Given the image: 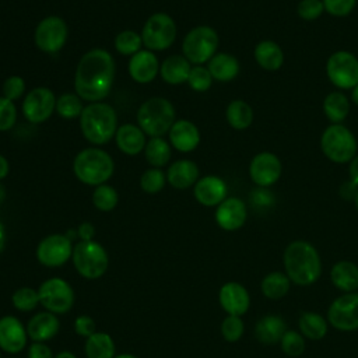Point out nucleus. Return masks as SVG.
Wrapping results in <instances>:
<instances>
[{
  "instance_id": "5",
  "label": "nucleus",
  "mask_w": 358,
  "mask_h": 358,
  "mask_svg": "<svg viewBox=\"0 0 358 358\" xmlns=\"http://www.w3.org/2000/svg\"><path fill=\"white\" fill-rule=\"evenodd\" d=\"M138 127L151 137H159L171 130L175 123V109L165 98H151L145 101L137 112Z\"/></svg>"
},
{
  "instance_id": "6",
  "label": "nucleus",
  "mask_w": 358,
  "mask_h": 358,
  "mask_svg": "<svg viewBox=\"0 0 358 358\" xmlns=\"http://www.w3.org/2000/svg\"><path fill=\"white\" fill-rule=\"evenodd\" d=\"M320 148L324 157L331 162L345 164L357 155L358 144L350 129L341 123H331L322 133Z\"/></svg>"
},
{
  "instance_id": "52",
  "label": "nucleus",
  "mask_w": 358,
  "mask_h": 358,
  "mask_svg": "<svg viewBox=\"0 0 358 358\" xmlns=\"http://www.w3.org/2000/svg\"><path fill=\"white\" fill-rule=\"evenodd\" d=\"M77 235L81 238V241H92V236L95 235V228L91 222H83L77 229Z\"/></svg>"
},
{
  "instance_id": "13",
  "label": "nucleus",
  "mask_w": 358,
  "mask_h": 358,
  "mask_svg": "<svg viewBox=\"0 0 358 358\" xmlns=\"http://www.w3.org/2000/svg\"><path fill=\"white\" fill-rule=\"evenodd\" d=\"M35 45L45 53L59 52L67 39V25L56 15L45 17L35 29Z\"/></svg>"
},
{
  "instance_id": "35",
  "label": "nucleus",
  "mask_w": 358,
  "mask_h": 358,
  "mask_svg": "<svg viewBox=\"0 0 358 358\" xmlns=\"http://www.w3.org/2000/svg\"><path fill=\"white\" fill-rule=\"evenodd\" d=\"M291 280L281 271L267 274L262 281V292L268 299H280L289 291Z\"/></svg>"
},
{
  "instance_id": "18",
  "label": "nucleus",
  "mask_w": 358,
  "mask_h": 358,
  "mask_svg": "<svg viewBox=\"0 0 358 358\" xmlns=\"http://www.w3.org/2000/svg\"><path fill=\"white\" fill-rule=\"evenodd\" d=\"M248 217L245 203L238 197H227L215 210V221L225 231L239 229Z\"/></svg>"
},
{
  "instance_id": "43",
  "label": "nucleus",
  "mask_w": 358,
  "mask_h": 358,
  "mask_svg": "<svg viewBox=\"0 0 358 358\" xmlns=\"http://www.w3.org/2000/svg\"><path fill=\"white\" fill-rule=\"evenodd\" d=\"M165 185V175L157 168L147 169L140 178V186L147 193H157Z\"/></svg>"
},
{
  "instance_id": "49",
  "label": "nucleus",
  "mask_w": 358,
  "mask_h": 358,
  "mask_svg": "<svg viewBox=\"0 0 358 358\" xmlns=\"http://www.w3.org/2000/svg\"><path fill=\"white\" fill-rule=\"evenodd\" d=\"M250 201L255 208L267 210L274 204V196L271 192L267 190V187H259L252 192Z\"/></svg>"
},
{
  "instance_id": "51",
  "label": "nucleus",
  "mask_w": 358,
  "mask_h": 358,
  "mask_svg": "<svg viewBox=\"0 0 358 358\" xmlns=\"http://www.w3.org/2000/svg\"><path fill=\"white\" fill-rule=\"evenodd\" d=\"M28 358H53V354L46 344L34 343L28 348Z\"/></svg>"
},
{
  "instance_id": "46",
  "label": "nucleus",
  "mask_w": 358,
  "mask_h": 358,
  "mask_svg": "<svg viewBox=\"0 0 358 358\" xmlns=\"http://www.w3.org/2000/svg\"><path fill=\"white\" fill-rule=\"evenodd\" d=\"M17 120V109L13 101L0 96V131L10 130Z\"/></svg>"
},
{
  "instance_id": "11",
  "label": "nucleus",
  "mask_w": 358,
  "mask_h": 358,
  "mask_svg": "<svg viewBox=\"0 0 358 358\" xmlns=\"http://www.w3.org/2000/svg\"><path fill=\"white\" fill-rule=\"evenodd\" d=\"M39 302L52 313H67L74 303V291L67 281L59 277L48 278L38 289Z\"/></svg>"
},
{
  "instance_id": "21",
  "label": "nucleus",
  "mask_w": 358,
  "mask_h": 358,
  "mask_svg": "<svg viewBox=\"0 0 358 358\" xmlns=\"http://www.w3.org/2000/svg\"><path fill=\"white\" fill-rule=\"evenodd\" d=\"M159 71L157 56L151 50H140L129 62V73L137 83L145 84L155 78Z\"/></svg>"
},
{
  "instance_id": "39",
  "label": "nucleus",
  "mask_w": 358,
  "mask_h": 358,
  "mask_svg": "<svg viewBox=\"0 0 358 358\" xmlns=\"http://www.w3.org/2000/svg\"><path fill=\"white\" fill-rule=\"evenodd\" d=\"M117 192L109 185H99L92 193V203L101 211H110L117 204Z\"/></svg>"
},
{
  "instance_id": "2",
  "label": "nucleus",
  "mask_w": 358,
  "mask_h": 358,
  "mask_svg": "<svg viewBox=\"0 0 358 358\" xmlns=\"http://www.w3.org/2000/svg\"><path fill=\"white\" fill-rule=\"evenodd\" d=\"M284 267L288 278L298 285H310L322 273V262L316 248L306 241L291 242L284 252Z\"/></svg>"
},
{
  "instance_id": "12",
  "label": "nucleus",
  "mask_w": 358,
  "mask_h": 358,
  "mask_svg": "<svg viewBox=\"0 0 358 358\" xmlns=\"http://www.w3.org/2000/svg\"><path fill=\"white\" fill-rule=\"evenodd\" d=\"M329 323L341 330L352 331L358 329V294L347 292L336 298L327 310Z\"/></svg>"
},
{
  "instance_id": "19",
  "label": "nucleus",
  "mask_w": 358,
  "mask_h": 358,
  "mask_svg": "<svg viewBox=\"0 0 358 358\" xmlns=\"http://www.w3.org/2000/svg\"><path fill=\"white\" fill-rule=\"evenodd\" d=\"M227 183L214 175H207L199 179L194 185V197L196 200L207 207L218 206L227 199Z\"/></svg>"
},
{
  "instance_id": "30",
  "label": "nucleus",
  "mask_w": 358,
  "mask_h": 358,
  "mask_svg": "<svg viewBox=\"0 0 358 358\" xmlns=\"http://www.w3.org/2000/svg\"><path fill=\"white\" fill-rule=\"evenodd\" d=\"M331 282L341 291L351 292L358 288V266L352 262H338L330 271Z\"/></svg>"
},
{
  "instance_id": "22",
  "label": "nucleus",
  "mask_w": 358,
  "mask_h": 358,
  "mask_svg": "<svg viewBox=\"0 0 358 358\" xmlns=\"http://www.w3.org/2000/svg\"><path fill=\"white\" fill-rule=\"evenodd\" d=\"M60 329L59 319L52 312H39L34 315L27 326V333L35 343H43L53 338Z\"/></svg>"
},
{
  "instance_id": "34",
  "label": "nucleus",
  "mask_w": 358,
  "mask_h": 358,
  "mask_svg": "<svg viewBox=\"0 0 358 358\" xmlns=\"http://www.w3.org/2000/svg\"><path fill=\"white\" fill-rule=\"evenodd\" d=\"M302 336L310 340H320L327 333L326 319L315 312H303L298 320Z\"/></svg>"
},
{
  "instance_id": "58",
  "label": "nucleus",
  "mask_w": 358,
  "mask_h": 358,
  "mask_svg": "<svg viewBox=\"0 0 358 358\" xmlns=\"http://www.w3.org/2000/svg\"><path fill=\"white\" fill-rule=\"evenodd\" d=\"M351 99L355 105H358V84L352 88V92H351Z\"/></svg>"
},
{
  "instance_id": "28",
  "label": "nucleus",
  "mask_w": 358,
  "mask_h": 358,
  "mask_svg": "<svg viewBox=\"0 0 358 358\" xmlns=\"http://www.w3.org/2000/svg\"><path fill=\"white\" fill-rule=\"evenodd\" d=\"M190 70V62L185 56L173 55L162 62V66L159 67V74L165 83L178 85L187 81Z\"/></svg>"
},
{
  "instance_id": "3",
  "label": "nucleus",
  "mask_w": 358,
  "mask_h": 358,
  "mask_svg": "<svg viewBox=\"0 0 358 358\" xmlns=\"http://www.w3.org/2000/svg\"><path fill=\"white\" fill-rule=\"evenodd\" d=\"M80 126L84 137L90 143L105 144L117 131V116L110 105L94 102L83 109Z\"/></svg>"
},
{
  "instance_id": "10",
  "label": "nucleus",
  "mask_w": 358,
  "mask_h": 358,
  "mask_svg": "<svg viewBox=\"0 0 358 358\" xmlns=\"http://www.w3.org/2000/svg\"><path fill=\"white\" fill-rule=\"evenodd\" d=\"M176 36L175 21L165 13H155L145 21L141 39L150 50H164L169 48Z\"/></svg>"
},
{
  "instance_id": "38",
  "label": "nucleus",
  "mask_w": 358,
  "mask_h": 358,
  "mask_svg": "<svg viewBox=\"0 0 358 358\" xmlns=\"http://www.w3.org/2000/svg\"><path fill=\"white\" fill-rule=\"evenodd\" d=\"M143 45V39L141 36L131 31V29H126L122 31L120 34H117V36L115 38V48L119 53L122 55H136L137 52H140Z\"/></svg>"
},
{
  "instance_id": "29",
  "label": "nucleus",
  "mask_w": 358,
  "mask_h": 358,
  "mask_svg": "<svg viewBox=\"0 0 358 358\" xmlns=\"http://www.w3.org/2000/svg\"><path fill=\"white\" fill-rule=\"evenodd\" d=\"M207 69L214 80L231 81L239 73V62L229 53H217L208 60Z\"/></svg>"
},
{
  "instance_id": "32",
  "label": "nucleus",
  "mask_w": 358,
  "mask_h": 358,
  "mask_svg": "<svg viewBox=\"0 0 358 358\" xmlns=\"http://www.w3.org/2000/svg\"><path fill=\"white\" fill-rule=\"evenodd\" d=\"M225 117L232 129L245 130L253 122V109L248 102L235 99L228 103L225 110Z\"/></svg>"
},
{
  "instance_id": "36",
  "label": "nucleus",
  "mask_w": 358,
  "mask_h": 358,
  "mask_svg": "<svg viewBox=\"0 0 358 358\" xmlns=\"http://www.w3.org/2000/svg\"><path fill=\"white\" fill-rule=\"evenodd\" d=\"M145 159L154 166H164L171 159V147L161 137H152L144 147Z\"/></svg>"
},
{
  "instance_id": "45",
  "label": "nucleus",
  "mask_w": 358,
  "mask_h": 358,
  "mask_svg": "<svg viewBox=\"0 0 358 358\" xmlns=\"http://www.w3.org/2000/svg\"><path fill=\"white\" fill-rule=\"evenodd\" d=\"M324 11V6L322 0H301L296 6V13L299 18L305 21L317 20Z\"/></svg>"
},
{
  "instance_id": "4",
  "label": "nucleus",
  "mask_w": 358,
  "mask_h": 358,
  "mask_svg": "<svg viewBox=\"0 0 358 358\" xmlns=\"http://www.w3.org/2000/svg\"><path fill=\"white\" fill-rule=\"evenodd\" d=\"M112 157L99 148L80 151L73 162V171L78 180L90 186L103 185L113 173Z\"/></svg>"
},
{
  "instance_id": "60",
  "label": "nucleus",
  "mask_w": 358,
  "mask_h": 358,
  "mask_svg": "<svg viewBox=\"0 0 358 358\" xmlns=\"http://www.w3.org/2000/svg\"><path fill=\"white\" fill-rule=\"evenodd\" d=\"M115 358H137V357H134L131 354H120V355H116Z\"/></svg>"
},
{
  "instance_id": "16",
  "label": "nucleus",
  "mask_w": 358,
  "mask_h": 358,
  "mask_svg": "<svg viewBox=\"0 0 358 358\" xmlns=\"http://www.w3.org/2000/svg\"><path fill=\"white\" fill-rule=\"evenodd\" d=\"M282 173L280 158L270 152L262 151L256 154L249 165V176L259 187H268L274 185Z\"/></svg>"
},
{
  "instance_id": "55",
  "label": "nucleus",
  "mask_w": 358,
  "mask_h": 358,
  "mask_svg": "<svg viewBox=\"0 0 358 358\" xmlns=\"http://www.w3.org/2000/svg\"><path fill=\"white\" fill-rule=\"evenodd\" d=\"M8 173V161L0 154V179L6 178Z\"/></svg>"
},
{
  "instance_id": "37",
  "label": "nucleus",
  "mask_w": 358,
  "mask_h": 358,
  "mask_svg": "<svg viewBox=\"0 0 358 358\" xmlns=\"http://www.w3.org/2000/svg\"><path fill=\"white\" fill-rule=\"evenodd\" d=\"M83 109L84 106L81 103V98L76 94L66 92L56 99V112L64 119L80 117Z\"/></svg>"
},
{
  "instance_id": "25",
  "label": "nucleus",
  "mask_w": 358,
  "mask_h": 358,
  "mask_svg": "<svg viewBox=\"0 0 358 358\" xmlns=\"http://www.w3.org/2000/svg\"><path fill=\"white\" fill-rule=\"evenodd\" d=\"M199 178V168L190 159H179L173 162L168 172L166 179L168 182L176 189H187L196 183Z\"/></svg>"
},
{
  "instance_id": "7",
  "label": "nucleus",
  "mask_w": 358,
  "mask_h": 358,
  "mask_svg": "<svg viewBox=\"0 0 358 358\" xmlns=\"http://www.w3.org/2000/svg\"><path fill=\"white\" fill-rule=\"evenodd\" d=\"M73 264L80 275L88 280L105 274L109 259L103 246L95 241H81L73 249Z\"/></svg>"
},
{
  "instance_id": "41",
  "label": "nucleus",
  "mask_w": 358,
  "mask_h": 358,
  "mask_svg": "<svg viewBox=\"0 0 358 358\" xmlns=\"http://www.w3.org/2000/svg\"><path fill=\"white\" fill-rule=\"evenodd\" d=\"M282 351L289 357H299L305 350V341L302 334L294 330H287L280 341Z\"/></svg>"
},
{
  "instance_id": "62",
  "label": "nucleus",
  "mask_w": 358,
  "mask_h": 358,
  "mask_svg": "<svg viewBox=\"0 0 358 358\" xmlns=\"http://www.w3.org/2000/svg\"><path fill=\"white\" fill-rule=\"evenodd\" d=\"M0 358H1V355H0Z\"/></svg>"
},
{
  "instance_id": "42",
  "label": "nucleus",
  "mask_w": 358,
  "mask_h": 358,
  "mask_svg": "<svg viewBox=\"0 0 358 358\" xmlns=\"http://www.w3.org/2000/svg\"><path fill=\"white\" fill-rule=\"evenodd\" d=\"M187 83H189V85H190L192 90L199 91V92H203V91H207V90L211 87V84H213V77H211V74H210V71H208L207 67L194 66V67H192V70H190Z\"/></svg>"
},
{
  "instance_id": "1",
  "label": "nucleus",
  "mask_w": 358,
  "mask_h": 358,
  "mask_svg": "<svg viewBox=\"0 0 358 358\" xmlns=\"http://www.w3.org/2000/svg\"><path fill=\"white\" fill-rule=\"evenodd\" d=\"M115 60L103 49L88 50L78 62L74 78L77 95L90 102L103 99L113 84Z\"/></svg>"
},
{
  "instance_id": "17",
  "label": "nucleus",
  "mask_w": 358,
  "mask_h": 358,
  "mask_svg": "<svg viewBox=\"0 0 358 358\" xmlns=\"http://www.w3.org/2000/svg\"><path fill=\"white\" fill-rule=\"evenodd\" d=\"M27 329L14 316L0 319V348L8 354H17L27 345Z\"/></svg>"
},
{
  "instance_id": "15",
  "label": "nucleus",
  "mask_w": 358,
  "mask_h": 358,
  "mask_svg": "<svg viewBox=\"0 0 358 358\" xmlns=\"http://www.w3.org/2000/svg\"><path fill=\"white\" fill-rule=\"evenodd\" d=\"M56 109L55 94L46 87H38L28 92L22 103V113L31 123H42Z\"/></svg>"
},
{
  "instance_id": "53",
  "label": "nucleus",
  "mask_w": 358,
  "mask_h": 358,
  "mask_svg": "<svg viewBox=\"0 0 358 358\" xmlns=\"http://www.w3.org/2000/svg\"><path fill=\"white\" fill-rule=\"evenodd\" d=\"M357 192H358V187H357L351 180L344 182L343 186H341V189H340L341 197H343V199H347V200H354Z\"/></svg>"
},
{
  "instance_id": "50",
  "label": "nucleus",
  "mask_w": 358,
  "mask_h": 358,
  "mask_svg": "<svg viewBox=\"0 0 358 358\" xmlns=\"http://www.w3.org/2000/svg\"><path fill=\"white\" fill-rule=\"evenodd\" d=\"M74 330L78 336L88 338L90 336H92L96 331L95 320L87 315H81L74 320Z\"/></svg>"
},
{
  "instance_id": "26",
  "label": "nucleus",
  "mask_w": 358,
  "mask_h": 358,
  "mask_svg": "<svg viewBox=\"0 0 358 358\" xmlns=\"http://www.w3.org/2000/svg\"><path fill=\"white\" fill-rule=\"evenodd\" d=\"M285 331V322L277 315L263 316L255 326V336L263 344H275L281 341Z\"/></svg>"
},
{
  "instance_id": "8",
  "label": "nucleus",
  "mask_w": 358,
  "mask_h": 358,
  "mask_svg": "<svg viewBox=\"0 0 358 358\" xmlns=\"http://www.w3.org/2000/svg\"><path fill=\"white\" fill-rule=\"evenodd\" d=\"M218 42V34L214 28L207 25L196 27L183 39V55L190 63L201 66L215 55Z\"/></svg>"
},
{
  "instance_id": "20",
  "label": "nucleus",
  "mask_w": 358,
  "mask_h": 358,
  "mask_svg": "<svg viewBox=\"0 0 358 358\" xmlns=\"http://www.w3.org/2000/svg\"><path fill=\"white\" fill-rule=\"evenodd\" d=\"M220 303L228 315L242 316L250 305V298L246 288L238 282H227L218 294Z\"/></svg>"
},
{
  "instance_id": "40",
  "label": "nucleus",
  "mask_w": 358,
  "mask_h": 358,
  "mask_svg": "<svg viewBox=\"0 0 358 358\" xmlns=\"http://www.w3.org/2000/svg\"><path fill=\"white\" fill-rule=\"evenodd\" d=\"M13 306L21 312H29L35 309L39 303V294L34 288L29 287H22L18 288L13 296H11Z\"/></svg>"
},
{
  "instance_id": "23",
  "label": "nucleus",
  "mask_w": 358,
  "mask_h": 358,
  "mask_svg": "<svg viewBox=\"0 0 358 358\" xmlns=\"http://www.w3.org/2000/svg\"><path fill=\"white\" fill-rule=\"evenodd\" d=\"M169 140L173 148L180 152L193 151L200 143V133L196 124L189 120H176L169 130Z\"/></svg>"
},
{
  "instance_id": "44",
  "label": "nucleus",
  "mask_w": 358,
  "mask_h": 358,
  "mask_svg": "<svg viewBox=\"0 0 358 358\" xmlns=\"http://www.w3.org/2000/svg\"><path fill=\"white\" fill-rule=\"evenodd\" d=\"M221 333L227 341H238L243 334V322L241 316L228 315L221 323Z\"/></svg>"
},
{
  "instance_id": "56",
  "label": "nucleus",
  "mask_w": 358,
  "mask_h": 358,
  "mask_svg": "<svg viewBox=\"0 0 358 358\" xmlns=\"http://www.w3.org/2000/svg\"><path fill=\"white\" fill-rule=\"evenodd\" d=\"M4 243H6V229H4V225L3 222L0 221V253L4 248Z\"/></svg>"
},
{
  "instance_id": "24",
  "label": "nucleus",
  "mask_w": 358,
  "mask_h": 358,
  "mask_svg": "<svg viewBox=\"0 0 358 358\" xmlns=\"http://www.w3.org/2000/svg\"><path fill=\"white\" fill-rule=\"evenodd\" d=\"M253 56L256 63L267 71H275L284 63V52L281 46L271 39L260 41L255 46Z\"/></svg>"
},
{
  "instance_id": "54",
  "label": "nucleus",
  "mask_w": 358,
  "mask_h": 358,
  "mask_svg": "<svg viewBox=\"0 0 358 358\" xmlns=\"http://www.w3.org/2000/svg\"><path fill=\"white\" fill-rule=\"evenodd\" d=\"M348 173H350V180L358 187V154L350 161Z\"/></svg>"
},
{
  "instance_id": "57",
  "label": "nucleus",
  "mask_w": 358,
  "mask_h": 358,
  "mask_svg": "<svg viewBox=\"0 0 358 358\" xmlns=\"http://www.w3.org/2000/svg\"><path fill=\"white\" fill-rule=\"evenodd\" d=\"M55 358H76V355L73 352H70V351H62Z\"/></svg>"
},
{
  "instance_id": "31",
  "label": "nucleus",
  "mask_w": 358,
  "mask_h": 358,
  "mask_svg": "<svg viewBox=\"0 0 358 358\" xmlns=\"http://www.w3.org/2000/svg\"><path fill=\"white\" fill-rule=\"evenodd\" d=\"M323 112L331 123H343L350 112V101L340 91H333L323 101Z\"/></svg>"
},
{
  "instance_id": "9",
  "label": "nucleus",
  "mask_w": 358,
  "mask_h": 358,
  "mask_svg": "<svg viewBox=\"0 0 358 358\" xmlns=\"http://www.w3.org/2000/svg\"><path fill=\"white\" fill-rule=\"evenodd\" d=\"M326 74L340 90H352L358 84V59L348 50L331 53L326 62Z\"/></svg>"
},
{
  "instance_id": "59",
  "label": "nucleus",
  "mask_w": 358,
  "mask_h": 358,
  "mask_svg": "<svg viewBox=\"0 0 358 358\" xmlns=\"http://www.w3.org/2000/svg\"><path fill=\"white\" fill-rule=\"evenodd\" d=\"M4 197H6V189H4L3 185L0 183V203L4 200Z\"/></svg>"
},
{
  "instance_id": "47",
  "label": "nucleus",
  "mask_w": 358,
  "mask_h": 358,
  "mask_svg": "<svg viewBox=\"0 0 358 358\" xmlns=\"http://www.w3.org/2000/svg\"><path fill=\"white\" fill-rule=\"evenodd\" d=\"M322 1L324 6V11H327L333 17L348 15L357 4V0H322Z\"/></svg>"
},
{
  "instance_id": "61",
  "label": "nucleus",
  "mask_w": 358,
  "mask_h": 358,
  "mask_svg": "<svg viewBox=\"0 0 358 358\" xmlns=\"http://www.w3.org/2000/svg\"><path fill=\"white\" fill-rule=\"evenodd\" d=\"M354 206H355V208H357V211H358V192H357V194H355V197H354Z\"/></svg>"
},
{
  "instance_id": "48",
  "label": "nucleus",
  "mask_w": 358,
  "mask_h": 358,
  "mask_svg": "<svg viewBox=\"0 0 358 358\" xmlns=\"http://www.w3.org/2000/svg\"><path fill=\"white\" fill-rule=\"evenodd\" d=\"M25 92V81L20 76L8 77L3 84V96L15 101Z\"/></svg>"
},
{
  "instance_id": "27",
  "label": "nucleus",
  "mask_w": 358,
  "mask_h": 358,
  "mask_svg": "<svg viewBox=\"0 0 358 358\" xmlns=\"http://www.w3.org/2000/svg\"><path fill=\"white\" fill-rule=\"evenodd\" d=\"M116 144L119 150L127 155H136L145 147L144 131L134 124H123L117 129Z\"/></svg>"
},
{
  "instance_id": "33",
  "label": "nucleus",
  "mask_w": 358,
  "mask_h": 358,
  "mask_svg": "<svg viewBox=\"0 0 358 358\" xmlns=\"http://www.w3.org/2000/svg\"><path fill=\"white\" fill-rule=\"evenodd\" d=\"M87 358H115V343L108 333L95 331L85 341Z\"/></svg>"
},
{
  "instance_id": "14",
  "label": "nucleus",
  "mask_w": 358,
  "mask_h": 358,
  "mask_svg": "<svg viewBox=\"0 0 358 358\" xmlns=\"http://www.w3.org/2000/svg\"><path fill=\"white\" fill-rule=\"evenodd\" d=\"M73 255L71 239L62 234H53L43 238L36 248V259L46 267H59Z\"/></svg>"
}]
</instances>
